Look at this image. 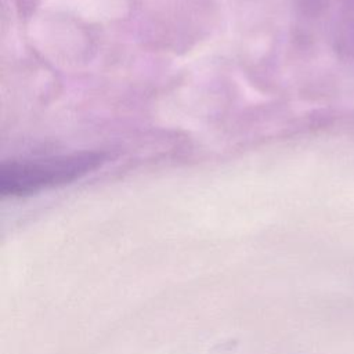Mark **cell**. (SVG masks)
Returning a JSON list of instances; mask_svg holds the SVG:
<instances>
[{
	"label": "cell",
	"mask_w": 354,
	"mask_h": 354,
	"mask_svg": "<svg viewBox=\"0 0 354 354\" xmlns=\"http://www.w3.org/2000/svg\"><path fill=\"white\" fill-rule=\"evenodd\" d=\"M104 159L98 152H80L12 160L1 166L0 192L19 196L64 185L95 170Z\"/></svg>",
	"instance_id": "cell-1"
}]
</instances>
